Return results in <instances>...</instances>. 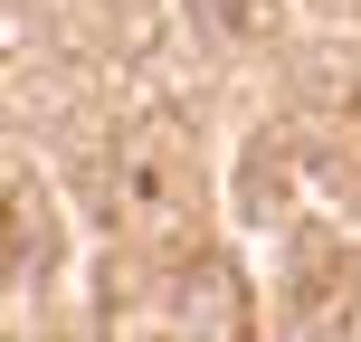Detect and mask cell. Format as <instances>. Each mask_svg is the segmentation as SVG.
I'll return each instance as SVG.
<instances>
[{"instance_id": "1", "label": "cell", "mask_w": 361, "mask_h": 342, "mask_svg": "<svg viewBox=\"0 0 361 342\" xmlns=\"http://www.w3.org/2000/svg\"><path fill=\"white\" fill-rule=\"evenodd\" d=\"M219 29H257V0H219Z\"/></svg>"}]
</instances>
